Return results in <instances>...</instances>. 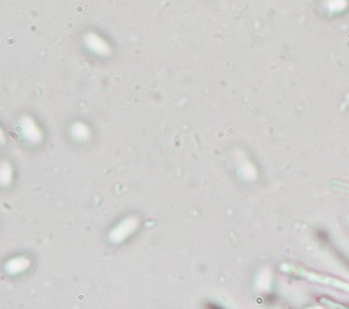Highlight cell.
<instances>
[{
	"instance_id": "1",
	"label": "cell",
	"mask_w": 349,
	"mask_h": 309,
	"mask_svg": "<svg viewBox=\"0 0 349 309\" xmlns=\"http://www.w3.org/2000/svg\"><path fill=\"white\" fill-rule=\"evenodd\" d=\"M91 42L92 45H95V48H97L98 50H105V45H103V42L101 39H98V38H91Z\"/></svg>"
}]
</instances>
